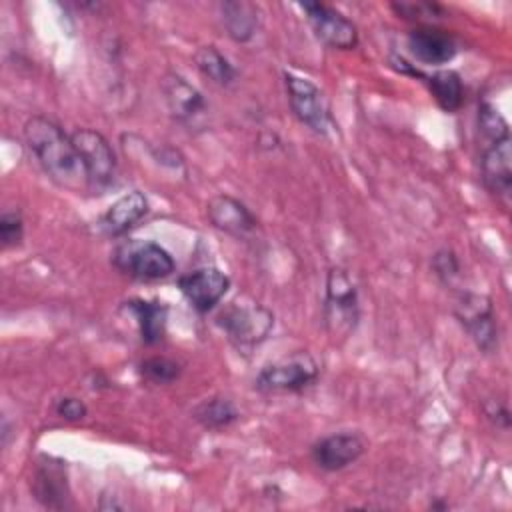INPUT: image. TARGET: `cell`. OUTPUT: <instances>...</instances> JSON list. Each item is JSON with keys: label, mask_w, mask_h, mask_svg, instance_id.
<instances>
[{"label": "cell", "mask_w": 512, "mask_h": 512, "mask_svg": "<svg viewBox=\"0 0 512 512\" xmlns=\"http://www.w3.org/2000/svg\"><path fill=\"white\" fill-rule=\"evenodd\" d=\"M358 322V292L342 268H332L326 278L324 324L328 334L338 340L350 336Z\"/></svg>", "instance_id": "3957f363"}, {"label": "cell", "mask_w": 512, "mask_h": 512, "mask_svg": "<svg viewBox=\"0 0 512 512\" xmlns=\"http://www.w3.org/2000/svg\"><path fill=\"white\" fill-rule=\"evenodd\" d=\"M126 308H130V312L136 316L142 342L156 344L162 340L166 330V318H168V308L164 302L130 300L126 302Z\"/></svg>", "instance_id": "d6986e66"}, {"label": "cell", "mask_w": 512, "mask_h": 512, "mask_svg": "<svg viewBox=\"0 0 512 512\" xmlns=\"http://www.w3.org/2000/svg\"><path fill=\"white\" fill-rule=\"evenodd\" d=\"M364 452V440L352 432L330 434L312 446V460L328 472H336L356 462Z\"/></svg>", "instance_id": "4fadbf2b"}, {"label": "cell", "mask_w": 512, "mask_h": 512, "mask_svg": "<svg viewBox=\"0 0 512 512\" xmlns=\"http://www.w3.org/2000/svg\"><path fill=\"white\" fill-rule=\"evenodd\" d=\"M206 214L218 230L232 236H246L256 228V218L252 212L240 200L226 194L210 198L206 204Z\"/></svg>", "instance_id": "9a60e30c"}, {"label": "cell", "mask_w": 512, "mask_h": 512, "mask_svg": "<svg viewBox=\"0 0 512 512\" xmlns=\"http://www.w3.org/2000/svg\"><path fill=\"white\" fill-rule=\"evenodd\" d=\"M218 324L236 348L250 350L268 338L274 316L258 302H232L218 314Z\"/></svg>", "instance_id": "277c9868"}, {"label": "cell", "mask_w": 512, "mask_h": 512, "mask_svg": "<svg viewBox=\"0 0 512 512\" xmlns=\"http://www.w3.org/2000/svg\"><path fill=\"white\" fill-rule=\"evenodd\" d=\"M288 100L294 116L316 134H326L330 120L322 92L306 78L284 72Z\"/></svg>", "instance_id": "30bf717a"}, {"label": "cell", "mask_w": 512, "mask_h": 512, "mask_svg": "<svg viewBox=\"0 0 512 512\" xmlns=\"http://www.w3.org/2000/svg\"><path fill=\"white\" fill-rule=\"evenodd\" d=\"M140 372L146 380H150L154 384H170L172 380L178 378L180 366L170 358L154 356V358H148L140 364Z\"/></svg>", "instance_id": "603a6c76"}, {"label": "cell", "mask_w": 512, "mask_h": 512, "mask_svg": "<svg viewBox=\"0 0 512 512\" xmlns=\"http://www.w3.org/2000/svg\"><path fill=\"white\" fill-rule=\"evenodd\" d=\"M300 8L304 10L320 42L338 50H350L356 46L358 42L356 26L342 12L322 2H302Z\"/></svg>", "instance_id": "9c48e42d"}, {"label": "cell", "mask_w": 512, "mask_h": 512, "mask_svg": "<svg viewBox=\"0 0 512 512\" xmlns=\"http://www.w3.org/2000/svg\"><path fill=\"white\" fill-rule=\"evenodd\" d=\"M30 488L34 498L42 506L62 510L68 500V480L64 464L52 458H42L34 468Z\"/></svg>", "instance_id": "5bb4252c"}, {"label": "cell", "mask_w": 512, "mask_h": 512, "mask_svg": "<svg viewBox=\"0 0 512 512\" xmlns=\"http://www.w3.org/2000/svg\"><path fill=\"white\" fill-rule=\"evenodd\" d=\"M148 212V200L140 190L120 196L102 216L100 228L108 236H122Z\"/></svg>", "instance_id": "e0dca14e"}, {"label": "cell", "mask_w": 512, "mask_h": 512, "mask_svg": "<svg viewBox=\"0 0 512 512\" xmlns=\"http://www.w3.org/2000/svg\"><path fill=\"white\" fill-rule=\"evenodd\" d=\"M222 10V22L228 30V36L236 42L250 40L260 24L258 6L244 2V0H230L220 4Z\"/></svg>", "instance_id": "ac0fdd59"}, {"label": "cell", "mask_w": 512, "mask_h": 512, "mask_svg": "<svg viewBox=\"0 0 512 512\" xmlns=\"http://www.w3.org/2000/svg\"><path fill=\"white\" fill-rule=\"evenodd\" d=\"M194 60H196L198 70H200L206 78H210L214 84H218V86H228V84H232L234 78H236L234 66H232L214 46H204V48H200V50L196 52Z\"/></svg>", "instance_id": "44dd1931"}, {"label": "cell", "mask_w": 512, "mask_h": 512, "mask_svg": "<svg viewBox=\"0 0 512 512\" xmlns=\"http://www.w3.org/2000/svg\"><path fill=\"white\" fill-rule=\"evenodd\" d=\"M56 414L68 422H78L86 416V406L82 400L66 396L56 402Z\"/></svg>", "instance_id": "484cf974"}, {"label": "cell", "mask_w": 512, "mask_h": 512, "mask_svg": "<svg viewBox=\"0 0 512 512\" xmlns=\"http://www.w3.org/2000/svg\"><path fill=\"white\" fill-rule=\"evenodd\" d=\"M162 94L170 114L188 126H196L206 114V102L202 94L188 84L182 76L170 72L162 78Z\"/></svg>", "instance_id": "7c38bea8"}, {"label": "cell", "mask_w": 512, "mask_h": 512, "mask_svg": "<svg viewBox=\"0 0 512 512\" xmlns=\"http://www.w3.org/2000/svg\"><path fill=\"white\" fill-rule=\"evenodd\" d=\"M318 378V364L308 352H294L266 364L254 384L262 392H300Z\"/></svg>", "instance_id": "5b68a950"}, {"label": "cell", "mask_w": 512, "mask_h": 512, "mask_svg": "<svg viewBox=\"0 0 512 512\" xmlns=\"http://www.w3.org/2000/svg\"><path fill=\"white\" fill-rule=\"evenodd\" d=\"M70 136L86 166L90 188H108L116 176V156L108 140L100 132L90 128H78Z\"/></svg>", "instance_id": "8992f818"}, {"label": "cell", "mask_w": 512, "mask_h": 512, "mask_svg": "<svg viewBox=\"0 0 512 512\" xmlns=\"http://www.w3.org/2000/svg\"><path fill=\"white\" fill-rule=\"evenodd\" d=\"M114 266L138 280H160L174 272V258L160 244L128 238L112 252Z\"/></svg>", "instance_id": "7a4b0ae2"}, {"label": "cell", "mask_w": 512, "mask_h": 512, "mask_svg": "<svg viewBox=\"0 0 512 512\" xmlns=\"http://www.w3.org/2000/svg\"><path fill=\"white\" fill-rule=\"evenodd\" d=\"M432 266H434L438 278H442L444 282H450L454 276H458V270H460L456 256L452 252H448V250L438 252L434 256V260H432Z\"/></svg>", "instance_id": "d4e9b609"}, {"label": "cell", "mask_w": 512, "mask_h": 512, "mask_svg": "<svg viewBox=\"0 0 512 512\" xmlns=\"http://www.w3.org/2000/svg\"><path fill=\"white\" fill-rule=\"evenodd\" d=\"M24 140L44 172L68 190L90 188L86 166L72 142L58 124L48 118L34 116L24 126Z\"/></svg>", "instance_id": "6da1fadb"}, {"label": "cell", "mask_w": 512, "mask_h": 512, "mask_svg": "<svg viewBox=\"0 0 512 512\" xmlns=\"http://www.w3.org/2000/svg\"><path fill=\"white\" fill-rule=\"evenodd\" d=\"M454 314L482 352H492L496 348L498 326L492 300L488 296L474 292L460 294L454 306Z\"/></svg>", "instance_id": "52a82bcc"}, {"label": "cell", "mask_w": 512, "mask_h": 512, "mask_svg": "<svg viewBox=\"0 0 512 512\" xmlns=\"http://www.w3.org/2000/svg\"><path fill=\"white\" fill-rule=\"evenodd\" d=\"M408 50L422 64H446L456 56V40L436 28H416L408 34Z\"/></svg>", "instance_id": "2e32d148"}, {"label": "cell", "mask_w": 512, "mask_h": 512, "mask_svg": "<svg viewBox=\"0 0 512 512\" xmlns=\"http://www.w3.org/2000/svg\"><path fill=\"white\" fill-rule=\"evenodd\" d=\"M24 234V224H22V216L18 212H4L0 216V240L4 248L16 246L20 244Z\"/></svg>", "instance_id": "cb8c5ba5"}, {"label": "cell", "mask_w": 512, "mask_h": 512, "mask_svg": "<svg viewBox=\"0 0 512 512\" xmlns=\"http://www.w3.org/2000/svg\"><path fill=\"white\" fill-rule=\"evenodd\" d=\"M178 286L186 300L192 304V308H196L198 312H208L228 292L230 278L222 270L206 266L180 276Z\"/></svg>", "instance_id": "8fae6325"}, {"label": "cell", "mask_w": 512, "mask_h": 512, "mask_svg": "<svg viewBox=\"0 0 512 512\" xmlns=\"http://www.w3.org/2000/svg\"><path fill=\"white\" fill-rule=\"evenodd\" d=\"M194 418L204 426V428H224L228 424H232L238 418V412L234 408V404L226 398H210L200 402L194 408Z\"/></svg>", "instance_id": "7402d4cb"}, {"label": "cell", "mask_w": 512, "mask_h": 512, "mask_svg": "<svg viewBox=\"0 0 512 512\" xmlns=\"http://www.w3.org/2000/svg\"><path fill=\"white\" fill-rule=\"evenodd\" d=\"M394 10L402 14L404 18H434L440 8L436 4L428 2H418V4H394Z\"/></svg>", "instance_id": "4316f807"}, {"label": "cell", "mask_w": 512, "mask_h": 512, "mask_svg": "<svg viewBox=\"0 0 512 512\" xmlns=\"http://www.w3.org/2000/svg\"><path fill=\"white\" fill-rule=\"evenodd\" d=\"M480 170L488 192L502 204H508L512 192V138L510 134L496 140L480 142Z\"/></svg>", "instance_id": "ba28073f"}, {"label": "cell", "mask_w": 512, "mask_h": 512, "mask_svg": "<svg viewBox=\"0 0 512 512\" xmlns=\"http://www.w3.org/2000/svg\"><path fill=\"white\" fill-rule=\"evenodd\" d=\"M430 92L438 106L446 112H454L462 106L464 100V88L462 80L454 70H438L428 78Z\"/></svg>", "instance_id": "ffe728a7"}, {"label": "cell", "mask_w": 512, "mask_h": 512, "mask_svg": "<svg viewBox=\"0 0 512 512\" xmlns=\"http://www.w3.org/2000/svg\"><path fill=\"white\" fill-rule=\"evenodd\" d=\"M486 416L500 428H508L510 426V412L504 404H500L498 400H492L490 404H486Z\"/></svg>", "instance_id": "83f0119b"}]
</instances>
